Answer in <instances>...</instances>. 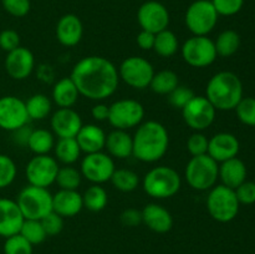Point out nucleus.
Here are the masks:
<instances>
[{
	"label": "nucleus",
	"mask_w": 255,
	"mask_h": 254,
	"mask_svg": "<svg viewBox=\"0 0 255 254\" xmlns=\"http://www.w3.org/2000/svg\"><path fill=\"white\" fill-rule=\"evenodd\" d=\"M70 77L80 95L97 101L112 96L120 81L116 66L102 56H89L80 60Z\"/></svg>",
	"instance_id": "1"
},
{
	"label": "nucleus",
	"mask_w": 255,
	"mask_h": 254,
	"mask_svg": "<svg viewBox=\"0 0 255 254\" xmlns=\"http://www.w3.org/2000/svg\"><path fill=\"white\" fill-rule=\"evenodd\" d=\"M132 154L137 159L152 163L166 154L168 149V132L157 121H147L137 128L133 138Z\"/></svg>",
	"instance_id": "2"
},
{
	"label": "nucleus",
	"mask_w": 255,
	"mask_h": 254,
	"mask_svg": "<svg viewBox=\"0 0 255 254\" xmlns=\"http://www.w3.org/2000/svg\"><path fill=\"white\" fill-rule=\"evenodd\" d=\"M207 99L216 110L229 111L236 109L243 99V85L239 77L231 71L214 75L207 85Z\"/></svg>",
	"instance_id": "3"
},
{
	"label": "nucleus",
	"mask_w": 255,
	"mask_h": 254,
	"mask_svg": "<svg viewBox=\"0 0 255 254\" xmlns=\"http://www.w3.org/2000/svg\"><path fill=\"white\" fill-rule=\"evenodd\" d=\"M181 188V177L176 169L159 166L151 169L143 178V189L157 199L173 197Z\"/></svg>",
	"instance_id": "4"
},
{
	"label": "nucleus",
	"mask_w": 255,
	"mask_h": 254,
	"mask_svg": "<svg viewBox=\"0 0 255 254\" xmlns=\"http://www.w3.org/2000/svg\"><path fill=\"white\" fill-rule=\"evenodd\" d=\"M16 203L25 219L40 221L52 211V196L47 188L36 186L24 187L17 196Z\"/></svg>",
	"instance_id": "5"
},
{
	"label": "nucleus",
	"mask_w": 255,
	"mask_h": 254,
	"mask_svg": "<svg viewBox=\"0 0 255 254\" xmlns=\"http://www.w3.org/2000/svg\"><path fill=\"white\" fill-rule=\"evenodd\" d=\"M219 166L209 154L192 157L186 167V178L189 186L197 191H206L216 184Z\"/></svg>",
	"instance_id": "6"
},
{
	"label": "nucleus",
	"mask_w": 255,
	"mask_h": 254,
	"mask_svg": "<svg viewBox=\"0 0 255 254\" xmlns=\"http://www.w3.org/2000/svg\"><path fill=\"white\" fill-rule=\"evenodd\" d=\"M239 201L236 191L224 184L217 186L209 192L207 198V209L216 221L227 223L233 221L239 212Z\"/></svg>",
	"instance_id": "7"
},
{
	"label": "nucleus",
	"mask_w": 255,
	"mask_h": 254,
	"mask_svg": "<svg viewBox=\"0 0 255 254\" xmlns=\"http://www.w3.org/2000/svg\"><path fill=\"white\" fill-rule=\"evenodd\" d=\"M218 21V12L211 0L192 2L186 12V25L194 36H207Z\"/></svg>",
	"instance_id": "8"
},
{
	"label": "nucleus",
	"mask_w": 255,
	"mask_h": 254,
	"mask_svg": "<svg viewBox=\"0 0 255 254\" xmlns=\"http://www.w3.org/2000/svg\"><path fill=\"white\" fill-rule=\"evenodd\" d=\"M144 109L136 100H119L110 106L109 121L116 129H127L141 124Z\"/></svg>",
	"instance_id": "9"
},
{
	"label": "nucleus",
	"mask_w": 255,
	"mask_h": 254,
	"mask_svg": "<svg viewBox=\"0 0 255 254\" xmlns=\"http://www.w3.org/2000/svg\"><path fill=\"white\" fill-rule=\"evenodd\" d=\"M120 77L133 89H146L149 86L154 75L151 62L143 57L131 56L124 60L120 66Z\"/></svg>",
	"instance_id": "10"
},
{
	"label": "nucleus",
	"mask_w": 255,
	"mask_h": 254,
	"mask_svg": "<svg viewBox=\"0 0 255 254\" xmlns=\"http://www.w3.org/2000/svg\"><path fill=\"white\" fill-rule=\"evenodd\" d=\"M182 56L193 67H206L217 59L216 45L207 36H193L182 46Z\"/></svg>",
	"instance_id": "11"
},
{
	"label": "nucleus",
	"mask_w": 255,
	"mask_h": 254,
	"mask_svg": "<svg viewBox=\"0 0 255 254\" xmlns=\"http://www.w3.org/2000/svg\"><path fill=\"white\" fill-rule=\"evenodd\" d=\"M182 115L186 124L191 128L196 131H203L213 124L214 117H216V109L207 97L194 96L182 109Z\"/></svg>",
	"instance_id": "12"
},
{
	"label": "nucleus",
	"mask_w": 255,
	"mask_h": 254,
	"mask_svg": "<svg viewBox=\"0 0 255 254\" xmlns=\"http://www.w3.org/2000/svg\"><path fill=\"white\" fill-rule=\"evenodd\" d=\"M26 178L31 186L47 188L55 182L59 166L54 157L47 154H36L26 166Z\"/></svg>",
	"instance_id": "13"
},
{
	"label": "nucleus",
	"mask_w": 255,
	"mask_h": 254,
	"mask_svg": "<svg viewBox=\"0 0 255 254\" xmlns=\"http://www.w3.org/2000/svg\"><path fill=\"white\" fill-rule=\"evenodd\" d=\"M29 120L22 100L15 96L0 97V128L12 132L27 125Z\"/></svg>",
	"instance_id": "14"
},
{
	"label": "nucleus",
	"mask_w": 255,
	"mask_h": 254,
	"mask_svg": "<svg viewBox=\"0 0 255 254\" xmlns=\"http://www.w3.org/2000/svg\"><path fill=\"white\" fill-rule=\"evenodd\" d=\"M115 169L114 159L102 152L86 154L81 162V172L84 177L96 184L110 181Z\"/></svg>",
	"instance_id": "15"
},
{
	"label": "nucleus",
	"mask_w": 255,
	"mask_h": 254,
	"mask_svg": "<svg viewBox=\"0 0 255 254\" xmlns=\"http://www.w3.org/2000/svg\"><path fill=\"white\" fill-rule=\"evenodd\" d=\"M137 20L142 30L158 34L167 29L169 24V12L162 2L146 1L139 6Z\"/></svg>",
	"instance_id": "16"
},
{
	"label": "nucleus",
	"mask_w": 255,
	"mask_h": 254,
	"mask_svg": "<svg viewBox=\"0 0 255 254\" xmlns=\"http://www.w3.org/2000/svg\"><path fill=\"white\" fill-rule=\"evenodd\" d=\"M35 59L32 52L26 47H16L7 52L5 59V70L14 80H25L32 72Z\"/></svg>",
	"instance_id": "17"
},
{
	"label": "nucleus",
	"mask_w": 255,
	"mask_h": 254,
	"mask_svg": "<svg viewBox=\"0 0 255 254\" xmlns=\"http://www.w3.org/2000/svg\"><path fill=\"white\" fill-rule=\"evenodd\" d=\"M81 127V117L71 107L59 109L51 117V128L59 138H75Z\"/></svg>",
	"instance_id": "18"
},
{
	"label": "nucleus",
	"mask_w": 255,
	"mask_h": 254,
	"mask_svg": "<svg viewBox=\"0 0 255 254\" xmlns=\"http://www.w3.org/2000/svg\"><path fill=\"white\" fill-rule=\"evenodd\" d=\"M25 218L15 201L0 198V236L7 238L17 234Z\"/></svg>",
	"instance_id": "19"
},
{
	"label": "nucleus",
	"mask_w": 255,
	"mask_h": 254,
	"mask_svg": "<svg viewBox=\"0 0 255 254\" xmlns=\"http://www.w3.org/2000/svg\"><path fill=\"white\" fill-rule=\"evenodd\" d=\"M239 152V141L232 133L222 132L217 133L209 139L207 154L216 162H224L234 158Z\"/></svg>",
	"instance_id": "20"
},
{
	"label": "nucleus",
	"mask_w": 255,
	"mask_h": 254,
	"mask_svg": "<svg viewBox=\"0 0 255 254\" xmlns=\"http://www.w3.org/2000/svg\"><path fill=\"white\" fill-rule=\"evenodd\" d=\"M84 34V26L79 16L75 14H66L60 17L56 25V36L60 44L64 46H75L79 44Z\"/></svg>",
	"instance_id": "21"
},
{
	"label": "nucleus",
	"mask_w": 255,
	"mask_h": 254,
	"mask_svg": "<svg viewBox=\"0 0 255 254\" xmlns=\"http://www.w3.org/2000/svg\"><path fill=\"white\" fill-rule=\"evenodd\" d=\"M142 222L151 231L157 233H167L173 227L171 213L162 206L156 203L147 204L142 211Z\"/></svg>",
	"instance_id": "22"
},
{
	"label": "nucleus",
	"mask_w": 255,
	"mask_h": 254,
	"mask_svg": "<svg viewBox=\"0 0 255 254\" xmlns=\"http://www.w3.org/2000/svg\"><path fill=\"white\" fill-rule=\"evenodd\" d=\"M84 207L82 196L77 191L60 189L52 196V211L61 217H74Z\"/></svg>",
	"instance_id": "23"
},
{
	"label": "nucleus",
	"mask_w": 255,
	"mask_h": 254,
	"mask_svg": "<svg viewBox=\"0 0 255 254\" xmlns=\"http://www.w3.org/2000/svg\"><path fill=\"white\" fill-rule=\"evenodd\" d=\"M75 138L79 143L80 149L87 154L101 152L106 144V134L104 129L97 127L96 125H82Z\"/></svg>",
	"instance_id": "24"
},
{
	"label": "nucleus",
	"mask_w": 255,
	"mask_h": 254,
	"mask_svg": "<svg viewBox=\"0 0 255 254\" xmlns=\"http://www.w3.org/2000/svg\"><path fill=\"white\" fill-rule=\"evenodd\" d=\"M218 176L221 177L224 186L236 189L243 182H246L247 167L242 159L234 157V158L228 159V161L222 162V166L219 167Z\"/></svg>",
	"instance_id": "25"
},
{
	"label": "nucleus",
	"mask_w": 255,
	"mask_h": 254,
	"mask_svg": "<svg viewBox=\"0 0 255 254\" xmlns=\"http://www.w3.org/2000/svg\"><path fill=\"white\" fill-rule=\"evenodd\" d=\"M109 153L116 158H127L133 151V139L124 129H115L106 136V144Z\"/></svg>",
	"instance_id": "26"
},
{
	"label": "nucleus",
	"mask_w": 255,
	"mask_h": 254,
	"mask_svg": "<svg viewBox=\"0 0 255 254\" xmlns=\"http://www.w3.org/2000/svg\"><path fill=\"white\" fill-rule=\"evenodd\" d=\"M79 95L77 87L75 86L71 77H65L57 81L52 90V99L60 109H69L74 106L79 99Z\"/></svg>",
	"instance_id": "27"
},
{
	"label": "nucleus",
	"mask_w": 255,
	"mask_h": 254,
	"mask_svg": "<svg viewBox=\"0 0 255 254\" xmlns=\"http://www.w3.org/2000/svg\"><path fill=\"white\" fill-rule=\"evenodd\" d=\"M179 85L178 76L171 70H163L153 75L149 87L159 95H169Z\"/></svg>",
	"instance_id": "28"
},
{
	"label": "nucleus",
	"mask_w": 255,
	"mask_h": 254,
	"mask_svg": "<svg viewBox=\"0 0 255 254\" xmlns=\"http://www.w3.org/2000/svg\"><path fill=\"white\" fill-rule=\"evenodd\" d=\"M216 45L217 55L222 57H229L238 51L241 46V36L234 30H226L217 37Z\"/></svg>",
	"instance_id": "29"
},
{
	"label": "nucleus",
	"mask_w": 255,
	"mask_h": 254,
	"mask_svg": "<svg viewBox=\"0 0 255 254\" xmlns=\"http://www.w3.org/2000/svg\"><path fill=\"white\" fill-rule=\"evenodd\" d=\"M54 136L50 131L44 128L32 129L27 147L36 154H47L54 147Z\"/></svg>",
	"instance_id": "30"
},
{
	"label": "nucleus",
	"mask_w": 255,
	"mask_h": 254,
	"mask_svg": "<svg viewBox=\"0 0 255 254\" xmlns=\"http://www.w3.org/2000/svg\"><path fill=\"white\" fill-rule=\"evenodd\" d=\"M82 202H84V207H86L89 211H102L107 206V202H109L106 189L104 187L99 186V184H94V186L89 187L85 191L84 196H82Z\"/></svg>",
	"instance_id": "31"
},
{
	"label": "nucleus",
	"mask_w": 255,
	"mask_h": 254,
	"mask_svg": "<svg viewBox=\"0 0 255 254\" xmlns=\"http://www.w3.org/2000/svg\"><path fill=\"white\" fill-rule=\"evenodd\" d=\"M153 50L162 57L173 56L178 50V39L174 32L166 29L156 34Z\"/></svg>",
	"instance_id": "32"
},
{
	"label": "nucleus",
	"mask_w": 255,
	"mask_h": 254,
	"mask_svg": "<svg viewBox=\"0 0 255 254\" xmlns=\"http://www.w3.org/2000/svg\"><path fill=\"white\" fill-rule=\"evenodd\" d=\"M79 143L76 138H59L56 146H55V153L59 161L65 164H72L79 159L80 157Z\"/></svg>",
	"instance_id": "33"
},
{
	"label": "nucleus",
	"mask_w": 255,
	"mask_h": 254,
	"mask_svg": "<svg viewBox=\"0 0 255 254\" xmlns=\"http://www.w3.org/2000/svg\"><path fill=\"white\" fill-rule=\"evenodd\" d=\"M26 111L29 119L44 120L51 111V101L47 96L42 94H36L30 97L26 102Z\"/></svg>",
	"instance_id": "34"
},
{
	"label": "nucleus",
	"mask_w": 255,
	"mask_h": 254,
	"mask_svg": "<svg viewBox=\"0 0 255 254\" xmlns=\"http://www.w3.org/2000/svg\"><path fill=\"white\" fill-rule=\"evenodd\" d=\"M115 187L122 192H132L138 186V176L131 169H115L111 179Z\"/></svg>",
	"instance_id": "35"
},
{
	"label": "nucleus",
	"mask_w": 255,
	"mask_h": 254,
	"mask_svg": "<svg viewBox=\"0 0 255 254\" xmlns=\"http://www.w3.org/2000/svg\"><path fill=\"white\" fill-rule=\"evenodd\" d=\"M19 233L32 246L42 243L47 237L42 228L41 222L35 221V219H25Z\"/></svg>",
	"instance_id": "36"
},
{
	"label": "nucleus",
	"mask_w": 255,
	"mask_h": 254,
	"mask_svg": "<svg viewBox=\"0 0 255 254\" xmlns=\"http://www.w3.org/2000/svg\"><path fill=\"white\" fill-rule=\"evenodd\" d=\"M55 182L59 184L61 189L76 191L77 187L81 183V174L74 167H62V168H59Z\"/></svg>",
	"instance_id": "37"
},
{
	"label": "nucleus",
	"mask_w": 255,
	"mask_h": 254,
	"mask_svg": "<svg viewBox=\"0 0 255 254\" xmlns=\"http://www.w3.org/2000/svg\"><path fill=\"white\" fill-rule=\"evenodd\" d=\"M4 254H32V244L20 233L14 234L5 241Z\"/></svg>",
	"instance_id": "38"
},
{
	"label": "nucleus",
	"mask_w": 255,
	"mask_h": 254,
	"mask_svg": "<svg viewBox=\"0 0 255 254\" xmlns=\"http://www.w3.org/2000/svg\"><path fill=\"white\" fill-rule=\"evenodd\" d=\"M16 164L6 154L0 153V189L6 188L16 177Z\"/></svg>",
	"instance_id": "39"
},
{
	"label": "nucleus",
	"mask_w": 255,
	"mask_h": 254,
	"mask_svg": "<svg viewBox=\"0 0 255 254\" xmlns=\"http://www.w3.org/2000/svg\"><path fill=\"white\" fill-rule=\"evenodd\" d=\"M237 116L243 124L248 126H255V99L247 97L242 99L236 107Z\"/></svg>",
	"instance_id": "40"
},
{
	"label": "nucleus",
	"mask_w": 255,
	"mask_h": 254,
	"mask_svg": "<svg viewBox=\"0 0 255 254\" xmlns=\"http://www.w3.org/2000/svg\"><path fill=\"white\" fill-rule=\"evenodd\" d=\"M196 96L194 92L187 86H177L171 94L168 95V102L176 109H183L193 97Z\"/></svg>",
	"instance_id": "41"
},
{
	"label": "nucleus",
	"mask_w": 255,
	"mask_h": 254,
	"mask_svg": "<svg viewBox=\"0 0 255 254\" xmlns=\"http://www.w3.org/2000/svg\"><path fill=\"white\" fill-rule=\"evenodd\" d=\"M40 222H41V226L46 236H57L64 228V219L61 216L55 213L54 211H51L44 218L40 219Z\"/></svg>",
	"instance_id": "42"
},
{
	"label": "nucleus",
	"mask_w": 255,
	"mask_h": 254,
	"mask_svg": "<svg viewBox=\"0 0 255 254\" xmlns=\"http://www.w3.org/2000/svg\"><path fill=\"white\" fill-rule=\"evenodd\" d=\"M218 15L231 16L241 11L244 0H211Z\"/></svg>",
	"instance_id": "43"
},
{
	"label": "nucleus",
	"mask_w": 255,
	"mask_h": 254,
	"mask_svg": "<svg viewBox=\"0 0 255 254\" xmlns=\"http://www.w3.org/2000/svg\"><path fill=\"white\" fill-rule=\"evenodd\" d=\"M5 11L15 17H22L27 15L31 7L30 0H1Z\"/></svg>",
	"instance_id": "44"
},
{
	"label": "nucleus",
	"mask_w": 255,
	"mask_h": 254,
	"mask_svg": "<svg viewBox=\"0 0 255 254\" xmlns=\"http://www.w3.org/2000/svg\"><path fill=\"white\" fill-rule=\"evenodd\" d=\"M208 143L209 139L202 133H193L187 141V148H188L189 153L192 156H202V154H207L208 152Z\"/></svg>",
	"instance_id": "45"
},
{
	"label": "nucleus",
	"mask_w": 255,
	"mask_h": 254,
	"mask_svg": "<svg viewBox=\"0 0 255 254\" xmlns=\"http://www.w3.org/2000/svg\"><path fill=\"white\" fill-rule=\"evenodd\" d=\"M20 46V36L15 30L6 29L0 32V49L10 52Z\"/></svg>",
	"instance_id": "46"
},
{
	"label": "nucleus",
	"mask_w": 255,
	"mask_h": 254,
	"mask_svg": "<svg viewBox=\"0 0 255 254\" xmlns=\"http://www.w3.org/2000/svg\"><path fill=\"white\" fill-rule=\"evenodd\" d=\"M239 203L253 204L255 203V183L254 182H243L238 188L234 189Z\"/></svg>",
	"instance_id": "47"
},
{
	"label": "nucleus",
	"mask_w": 255,
	"mask_h": 254,
	"mask_svg": "<svg viewBox=\"0 0 255 254\" xmlns=\"http://www.w3.org/2000/svg\"><path fill=\"white\" fill-rule=\"evenodd\" d=\"M121 222L124 226L127 227L138 226L139 223H142V212L133 208L126 209V211L121 214Z\"/></svg>",
	"instance_id": "48"
},
{
	"label": "nucleus",
	"mask_w": 255,
	"mask_h": 254,
	"mask_svg": "<svg viewBox=\"0 0 255 254\" xmlns=\"http://www.w3.org/2000/svg\"><path fill=\"white\" fill-rule=\"evenodd\" d=\"M154 39H156V34L146 31V30H142L138 34V36H137V44H138V46L141 49L151 50L153 49Z\"/></svg>",
	"instance_id": "49"
},
{
	"label": "nucleus",
	"mask_w": 255,
	"mask_h": 254,
	"mask_svg": "<svg viewBox=\"0 0 255 254\" xmlns=\"http://www.w3.org/2000/svg\"><path fill=\"white\" fill-rule=\"evenodd\" d=\"M31 132L32 129L29 128L27 125L15 129V131H12V138H14L15 143L20 144V146H27V142H29Z\"/></svg>",
	"instance_id": "50"
},
{
	"label": "nucleus",
	"mask_w": 255,
	"mask_h": 254,
	"mask_svg": "<svg viewBox=\"0 0 255 254\" xmlns=\"http://www.w3.org/2000/svg\"><path fill=\"white\" fill-rule=\"evenodd\" d=\"M92 117L97 121H105V120H109L110 115V106H106L104 104L96 105V106L92 107Z\"/></svg>",
	"instance_id": "51"
}]
</instances>
